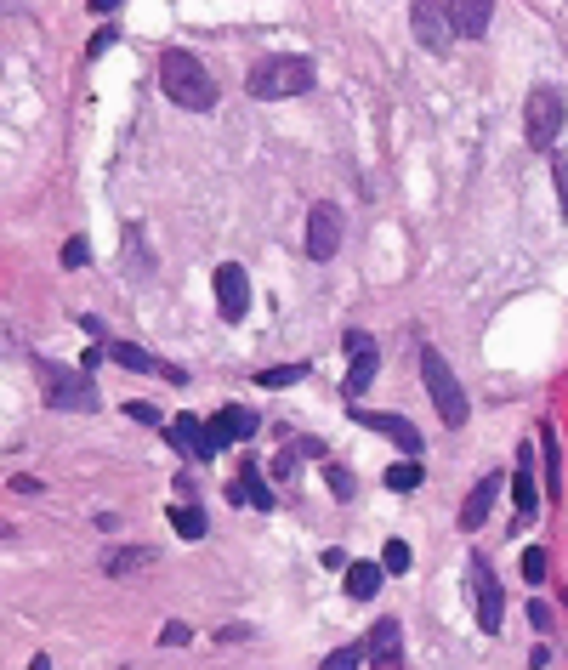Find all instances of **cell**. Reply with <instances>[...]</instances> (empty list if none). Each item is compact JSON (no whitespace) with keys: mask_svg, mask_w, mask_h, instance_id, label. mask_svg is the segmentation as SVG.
<instances>
[{"mask_svg":"<svg viewBox=\"0 0 568 670\" xmlns=\"http://www.w3.org/2000/svg\"><path fill=\"white\" fill-rule=\"evenodd\" d=\"M171 443H177L182 455H194V460H216L211 426H199L194 415H177V421H171Z\"/></svg>","mask_w":568,"mask_h":670,"instance_id":"cell-16","label":"cell"},{"mask_svg":"<svg viewBox=\"0 0 568 670\" xmlns=\"http://www.w3.org/2000/svg\"><path fill=\"white\" fill-rule=\"evenodd\" d=\"M160 642H165V648H188V642H194V631H188V625H182V619H165Z\"/></svg>","mask_w":568,"mask_h":670,"instance_id":"cell-30","label":"cell"},{"mask_svg":"<svg viewBox=\"0 0 568 670\" xmlns=\"http://www.w3.org/2000/svg\"><path fill=\"white\" fill-rule=\"evenodd\" d=\"M125 415H131V421H142V426H160V421H165L154 404H125Z\"/></svg>","mask_w":568,"mask_h":670,"instance_id":"cell-32","label":"cell"},{"mask_svg":"<svg viewBox=\"0 0 568 670\" xmlns=\"http://www.w3.org/2000/svg\"><path fill=\"white\" fill-rule=\"evenodd\" d=\"M421 477H426L421 460H398V466H387V489L392 494H409V489H421Z\"/></svg>","mask_w":568,"mask_h":670,"instance_id":"cell-23","label":"cell"},{"mask_svg":"<svg viewBox=\"0 0 568 670\" xmlns=\"http://www.w3.org/2000/svg\"><path fill=\"white\" fill-rule=\"evenodd\" d=\"M546 568H551V557H546L540 546H529V551H523V580H529V585H540V580H546Z\"/></svg>","mask_w":568,"mask_h":670,"instance_id":"cell-28","label":"cell"},{"mask_svg":"<svg viewBox=\"0 0 568 670\" xmlns=\"http://www.w3.org/2000/svg\"><path fill=\"white\" fill-rule=\"evenodd\" d=\"M449 18H455V40H478L495 18V6L489 0H449Z\"/></svg>","mask_w":568,"mask_h":670,"instance_id":"cell-17","label":"cell"},{"mask_svg":"<svg viewBox=\"0 0 568 670\" xmlns=\"http://www.w3.org/2000/svg\"><path fill=\"white\" fill-rule=\"evenodd\" d=\"M148 563H154V551H148V546H125V551H114L103 568L114 574V580H125V574H142Z\"/></svg>","mask_w":568,"mask_h":670,"instance_id":"cell-22","label":"cell"},{"mask_svg":"<svg viewBox=\"0 0 568 670\" xmlns=\"http://www.w3.org/2000/svg\"><path fill=\"white\" fill-rule=\"evenodd\" d=\"M421 375H426V392H432V404H438V415H444V426H466V387L455 381V370L444 364V353L438 347H421Z\"/></svg>","mask_w":568,"mask_h":670,"instance_id":"cell-4","label":"cell"},{"mask_svg":"<svg viewBox=\"0 0 568 670\" xmlns=\"http://www.w3.org/2000/svg\"><path fill=\"white\" fill-rule=\"evenodd\" d=\"M341 228H347V216H341V205L319 199V205L307 211V256H313V262H330V256L341 250Z\"/></svg>","mask_w":568,"mask_h":670,"instance_id":"cell-7","label":"cell"},{"mask_svg":"<svg viewBox=\"0 0 568 670\" xmlns=\"http://www.w3.org/2000/svg\"><path fill=\"white\" fill-rule=\"evenodd\" d=\"M307 375V364H279V370H262L256 375V387H296Z\"/></svg>","mask_w":568,"mask_h":670,"instance_id":"cell-26","label":"cell"},{"mask_svg":"<svg viewBox=\"0 0 568 670\" xmlns=\"http://www.w3.org/2000/svg\"><path fill=\"white\" fill-rule=\"evenodd\" d=\"M256 432H262V415H256V409H245V404H228V409H222V415L211 421L216 449H222V443H250Z\"/></svg>","mask_w":568,"mask_h":670,"instance_id":"cell-14","label":"cell"},{"mask_svg":"<svg viewBox=\"0 0 568 670\" xmlns=\"http://www.w3.org/2000/svg\"><path fill=\"white\" fill-rule=\"evenodd\" d=\"M171 529H177L182 540H205V529H211V523H205V512H199V506H171Z\"/></svg>","mask_w":568,"mask_h":670,"instance_id":"cell-24","label":"cell"},{"mask_svg":"<svg viewBox=\"0 0 568 670\" xmlns=\"http://www.w3.org/2000/svg\"><path fill=\"white\" fill-rule=\"evenodd\" d=\"M273 477H279V483H290V477H296V455H290V449H279V455H273Z\"/></svg>","mask_w":568,"mask_h":670,"instance_id":"cell-33","label":"cell"},{"mask_svg":"<svg viewBox=\"0 0 568 670\" xmlns=\"http://www.w3.org/2000/svg\"><path fill=\"white\" fill-rule=\"evenodd\" d=\"M216 307H222V318H228V324H239V318H245V307H250V273L239 262H222V267H216Z\"/></svg>","mask_w":568,"mask_h":670,"instance_id":"cell-10","label":"cell"},{"mask_svg":"<svg viewBox=\"0 0 568 670\" xmlns=\"http://www.w3.org/2000/svg\"><path fill=\"white\" fill-rule=\"evenodd\" d=\"M324 483H330V489H336L341 500L353 494V472H347V466H330V460H324Z\"/></svg>","mask_w":568,"mask_h":670,"instance_id":"cell-29","label":"cell"},{"mask_svg":"<svg viewBox=\"0 0 568 670\" xmlns=\"http://www.w3.org/2000/svg\"><path fill=\"white\" fill-rule=\"evenodd\" d=\"M228 500H233V506H256V512H273V506H279V494L262 483L256 460H239V477L228 483Z\"/></svg>","mask_w":568,"mask_h":670,"instance_id":"cell-11","label":"cell"},{"mask_svg":"<svg viewBox=\"0 0 568 670\" xmlns=\"http://www.w3.org/2000/svg\"><path fill=\"white\" fill-rule=\"evenodd\" d=\"M563 120H568L563 86L540 80V86H534L529 97H523V137H529V148L551 154V148H557V137H563Z\"/></svg>","mask_w":568,"mask_h":670,"instance_id":"cell-3","label":"cell"},{"mask_svg":"<svg viewBox=\"0 0 568 670\" xmlns=\"http://www.w3.org/2000/svg\"><path fill=\"white\" fill-rule=\"evenodd\" d=\"M364 648H370L375 670H392V665H398V653H404V631H398V619H381Z\"/></svg>","mask_w":568,"mask_h":670,"instance_id":"cell-18","label":"cell"},{"mask_svg":"<svg viewBox=\"0 0 568 670\" xmlns=\"http://www.w3.org/2000/svg\"><path fill=\"white\" fill-rule=\"evenodd\" d=\"M353 421H358V426H370V432H381V438H392L398 449H404V460H421V455H426L421 426L404 421V415H392V409H358Z\"/></svg>","mask_w":568,"mask_h":670,"instance_id":"cell-8","label":"cell"},{"mask_svg":"<svg viewBox=\"0 0 568 670\" xmlns=\"http://www.w3.org/2000/svg\"><path fill=\"white\" fill-rule=\"evenodd\" d=\"M160 86L177 108H194V114L216 108V80L205 74V63H199L194 52H182V46H165L160 52Z\"/></svg>","mask_w":568,"mask_h":670,"instance_id":"cell-1","label":"cell"},{"mask_svg":"<svg viewBox=\"0 0 568 670\" xmlns=\"http://www.w3.org/2000/svg\"><path fill=\"white\" fill-rule=\"evenodd\" d=\"M551 177H557V194H563V211H568V159H557V165H551Z\"/></svg>","mask_w":568,"mask_h":670,"instance_id":"cell-36","label":"cell"},{"mask_svg":"<svg viewBox=\"0 0 568 670\" xmlns=\"http://www.w3.org/2000/svg\"><path fill=\"white\" fill-rule=\"evenodd\" d=\"M108 358H114V364H120V370H131V375H165V381H188V375L177 370V364H165V358H154V353H142V347H131V341H114V347H108Z\"/></svg>","mask_w":568,"mask_h":670,"instance_id":"cell-13","label":"cell"},{"mask_svg":"<svg viewBox=\"0 0 568 670\" xmlns=\"http://www.w3.org/2000/svg\"><path fill=\"white\" fill-rule=\"evenodd\" d=\"M40 392H46V404L69 409V415H91V409H97V387H91V370H63V364H40Z\"/></svg>","mask_w":568,"mask_h":670,"instance_id":"cell-5","label":"cell"},{"mask_svg":"<svg viewBox=\"0 0 568 670\" xmlns=\"http://www.w3.org/2000/svg\"><path fill=\"white\" fill-rule=\"evenodd\" d=\"M381 580H387V568H381V563H353V568H347V597L370 602L375 591H381Z\"/></svg>","mask_w":568,"mask_h":670,"instance_id":"cell-20","label":"cell"},{"mask_svg":"<svg viewBox=\"0 0 568 670\" xmlns=\"http://www.w3.org/2000/svg\"><path fill=\"white\" fill-rule=\"evenodd\" d=\"M86 256H91L86 239H69V245H63V262H69V267H86Z\"/></svg>","mask_w":568,"mask_h":670,"instance_id":"cell-34","label":"cell"},{"mask_svg":"<svg viewBox=\"0 0 568 670\" xmlns=\"http://www.w3.org/2000/svg\"><path fill=\"white\" fill-rule=\"evenodd\" d=\"M319 563L330 568V574H347V568H353V557H347L341 546H330V551H319Z\"/></svg>","mask_w":568,"mask_h":670,"instance_id":"cell-31","label":"cell"},{"mask_svg":"<svg viewBox=\"0 0 568 670\" xmlns=\"http://www.w3.org/2000/svg\"><path fill=\"white\" fill-rule=\"evenodd\" d=\"M540 449H546V494H563V455H557V426H540Z\"/></svg>","mask_w":568,"mask_h":670,"instance_id":"cell-21","label":"cell"},{"mask_svg":"<svg viewBox=\"0 0 568 670\" xmlns=\"http://www.w3.org/2000/svg\"><path fill=\"white\" fill-rule=\"evenodd\" d=\"M529 625H534V631H546V625H551V608H546V602H529Z\"/></svg>","mask_w":568,"mask_h":670,"instance_id":"cell-35","label":"cell"},{"mask_svg":"<svg viewBox=\"0 0 568 670\" xmlns=\"http://www.w3.org/2000/svg\"><path fill=\"white\" fill-rule=\"evenodd\" d=\"M347 358H353V370H347V398H358V392L375 381L381 358H375V341L364 330H347Z\"/></svg>","mask_w":568,"mask_h":670,"instance_id":"cell-12","label":"cell"},{"mask_svg":"<svg viewBox=\"0 0 568 670\" xmlns=\"http://www.w3.org/2000/svg\"><path fill=\"white\" fill-rule=\"evenodd\" d=\"M245 91L256 103H284V97H302L313 91V63L307 57H262L256 69H250Z\"/></svg>","mask_w":568,"mask_h":670,"instance_id":"cell-2","label":"cell"},{"mask_svg":"<svg viewBox=\"0 0 568 670\" xmlns=\"http://www.w3.org/2000/svg\"><path fill=\"white\" fill-rule=\"evenodd\" d=\"M495 494H500V472L478 477V489L466 494V506H461V529H483V517H489V506H495Z\"/></svg>","mask_w":568,"mask_h":670,"instance_id":"cell-19","label":"cell"},{"mask_svg":"<svg viewBox=\"0 0 568 670\" xmlns=\"http://www.w3.org/2000/svg\"><path fill=\"white\" fill-rule=\"evenodd\" d=\"M409 29H415V40H421L426 52H449V46H455L449 0H426V6H415V12H409Z\"/></svg>","mask_w":568,"mask_h":670,"instance_id":"cell-9","label":"cell"},{"mask_svg":"<svg viewBox=\"0 0 568 670\" xmlns=\"http://www.w3.org/2000/svg\"><path fill=\"white\" fill-rule=\"evenodd\" d=\"M364 653H370V648H358V642H347V648L324 653V665H319V670H358V665H364Z\"/></svg>","mask_w":568,"mask_h":670,"instance_id":"cell-25","label":"cell"},{"mask_svg":"<svg viewBox=\"0 0 568 670\" xmlns=\"http://www.w3.org/2000/svg\"><path fill=\"white\" fill-rule=\"evenodd\" d=\"M381 568H387V574H409V546L404 540H387V546H381Z\"/></svg>","mask_w":568,"mask_h":670,"instance_id":"cell-27","label":"cell"},{"mask_svg":"<svg viewBox=\"0 0 568 670\" xmlns=\"http://www.w3.org/2000/svg\"><path fill=\"white\" fill-rule=\"evenodd\" d=\"M512 500H517V523H534L540 506H534V449L523 443L517 449V466H512Z\"/></svg>","mask_w":568,"mask_h":670,"instance_id":"cell-15","label":"cell"},{"mask_svg":"<svg viewBox=\"0 0 568 670\" xmlns=\"http://www.w3.org/2000/svg\"><path fill=\"white\" fill-rule=\"evenodd\" d=\"M29 670H52V659H46V653H35V659H29Z\"/></svg>","mask_w":568,"mask_h":670,"instance_id":"cell-37","label":"cell"},{"mask_svg":"<svg viewBox=\"0 0 568 670\" xmlns=\"http://www.w3.org/2000/svg\"><path fill=\"white\" fill-rule=\"evenodd\" d=\"M466 580H472V602H478V625L495 636L500 619H506V591H500L495 568L483 563V557H472V563H466Z\"/></svg>","mask_w":568,"mask_h":670,"instance_id":"cell-6","label":"cell"}]
</instances>
